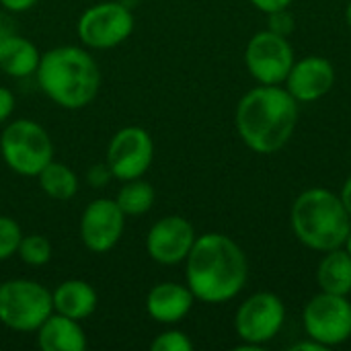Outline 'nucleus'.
Wrapping results in <instances>:
<instances>
[{"instance_id":"obj_14","label":"nucleus","mask_w":351,"mask_h":351,"mask_svg":"<svg viewBox=\"0 0 351 351\" xmlns=\"http://www.w3.org/2000/svg\"><path fill=\"white\" fill-rule=\"evenodd\" d=\"M335 78V68L327 58L306 56L294 62L286 78V88L298 103H313L331 93Z\"/></svg>"},{"instance_id":"obj_21","label":"nucleus","mask_w":351,"mask_h":351,"mask_svg":"<svg viewBox=\"0 0 351 351\" xmlns=\"http://www.w3.org/2000/svg\"><path fill=\"white\" fill-rule=\"evenodd\" d=\"M154 199H156L154 187L148 181H142V177L123 181V185L115 197L117 206L121 208V212L125 216H142V214L150 212V208L154 206Z\"/></svg>"},{"instance_id":"obj_28","label":"nucleus","mask_w":351,"mask_h":351,"mask_svg":"<svg viewBox=\"0 0 351 351\" xmlns=\"http://www.w3.org/2000/svg\"><path fill=\"white\" fill-rule=\"evenodd\" d=\"M257 10L261 12H274V10H280V8H288L292 4V0H249Z\"/></svg>"},{"instance_id":"obj_10","label":"nucleus","mask_w":351,"mask_h":351,"mask_svg":"<svg viewBox=\"0 0 351 351\" xmlns=\"http://www.w3.org/2000/svg\"><path fill=\"white\" fill-rule=\"evenodd\" d=\"M154 160V142L148 130L128 125L113 134L107 146L105 162L117 181H132L146 175Z\"/></svg>"},{"instance_id":"obj_34","label":"nucleus","mask_w":351,"mask_h":351,"mask_svg":"<svg viewBox=\"0 0 351 351\" xmlns=\"http://www.w3.org/2000/svg\"><path fill=\"white\" fill-rule=\"evenodd\" d=\"M343 249L348 251L351 255V230H350V234H348V239H346V245H343Z\"/></svg>"},{"instance_id":"obj_22","label":"nucleus","mask_w":351,"mask_h":351,"mask_svg":"<svg viewBox=\"0 0 351 351\" xmlns=\"http://www.w3.org/2000/svg\"><path fill=\"white\" fill-rule=\"evenodd\" d=\"M16 255L25 265L41 267L51 259V243L43 234H23Z\"/></svg>"},{"instance_id":"obj_33","label":"nucleus","mask_w":351,"mask_h":351,"mask_svg":"<svg viewBox=\"0 0 351 351\" xmlns=\"http://www.w3.org/2000/svg\"><path fill=\"white\" fill-rule=\"evenodd\" d=\"M346 23L350 25V29H351V0L348 2V8H346Z\"/></svg>"},{"instance_id":"obj_20","label":"nucleus","mask_w":351,"mask_h":351,"mask_svg":"<svg viewBox=\"0 0 351 351\" xmlns=\"http://www.w3.org/2000/svg\"><path fill=\"white\" fill-rule=\"evenodd\" d=\"M41 191L58 202H68L78 193V175L64 162L51 160L37 175Z\"/></svg>"},{"instance_id":"obj_18","label":"nucleus","mask_w":351,"mask_h":351,"mask_svg":"<svg viewBox=\"0 0 351 351\" xmlns=\"http://www.w3.org/2000/svg\"><path fill=\"white\" fill-rule=\"evenodd\" d=\"M41 53L27 37L12 33L0 39V70L12 78L33 76L39 66Z\"/></svg>"},{"instance_id":"obj_25","label":"nucleus","mask_w":351,"mask_h":351,"mask_svg":"<svg viewBox=\"0 0 351 351\" xmlns=\"http://www.w3.org/2000/svg\"><path fill=\"white\" fill-rule=\"evenodd\" d=\"M267 29L276 35L290 37V33L294 31V14L288 8L267 12Z\"/></svg>"},{"instance_id":"obj_1","label":"nucleus","mask_w":351,"mask_h":351,"mask_svg":"<svg viewBox=\"0 0 351 351\" xmlns=\"http://www.w3.org/2000/svg\"><path fill=\"white\" fill-rule=\"evenodd\" d=\"M249 278L245 251L222 232H206L195 239L185 259V280L195 300L224 304L239 296Z\"/></svg>"},{"instance_id":"obj_26","label":"nucleus","mask_w":351,"mask_h":351,"mask_svg":"<svg viewBox=\"0 0 351 351\" xmlns=\"http://www.w3.org/2000/svg\"><path fill=\"white\" fill-rule=\"evenodd\" d=\"M113 179V173L111 169L107 167V162H99V165H93L88 171H86V183L95 189H101V187H107Z\"/></svg>"},{"instance_id":"obj_2","label":"nucleus","mask_w":351,"mask_h":351,"mask_svg":"<svg viewBox=\"0 0 351 351\" xmlns=\"http://www.w3.org/2000/svg\"><path fill=\"white\" fill-rule=\"evenodd\" d=\"M241 140L257 154L282 150L298 123V101L282 84H259L237 105L234 115Z\"/></svg>"},{"instance_id":"obj_7","label":"nucleus","mask_w":351,"mask_h":351,"mask_svg":"<svg viewBox=\"0 0 351 351\" xmlns=\"http://www.w3.org/2000/svg\"><path fill=\"white\" fill-rule=\"evenodd\" d=\"M284 323L286 306L280 296L271 292L249 296L234 315V331L243 341L237 350L259 351L282 331Z\"/></svg>"},{"instance_id":"obj_19","label":"nucleus","mask_w":351,"mask_h":351,"mask_svg":"<svg viewBox=\"0 0 351 351\" xmlns=\"http://www.w3.org/2000/svg\"><path fill=\"white\" fill-rule=\"evenodd\" d=\"M317 284L321 292L350 296L351 294V255L343 249L327 251L317 267Z\"/></svg>"},{"instance_id":"obj_23","label":"nucleus","mask_w":351,"mask_h":351,"mask_svg":"<svg viewBox=\"0 0 351 351\" xmlns=\"http://www.w3.org/2000/svg\"><path fill=\"white\" fill-rule=\"evenodd\" d=\"M21 239H23V230L19 222L10 216L0 214V261H6L16 255Z\"/></svg>"},{"instance_id":"obj_9","label":"nucleus","mask_w":351,"mask_h":351,"mask_svg":"<svg viewBox=\"0 0 351 351\" xmlns=\"http://www.w3.org/2000/svg\"><path fill=\"white\" fill-rule=\"evenodd\" d=\"M304 331L321 346L335 348L351 337V302L348 296L319 292L304 306Z\"/></svg>"},{"instance_id":"obj_17","label":"nucleus","mask_w":351,"mask_h":351,"mask_svg":"<svg viewBox=\"0 0 351 351\" xmlns=\"http://www.w3.org/2000/svg\"><path fill=\"white\" fill-rule=\"evenodd\" d=\"M51 300H53V313L80 323L88 319L99 304V296L95 288L84 280H66L58 284L56 290L51 292Z\"/></svg>"},{"instance_id":"obj_11","label":"nucleus","mask_w":351,"mask_h":351,"mask_svg":"<svg viewBox=\"0 0 351 351\" xmlns=\"http://www.w3.org/2000/svg\"><path fill=\"white\" fill-rule=\"evenodd\" d=\"M294 62V49L288 37L276 35L269 29L255 33L245 49L247 70L259 84L286 82Z\"/></svg>"},{"instance_id":"obj_12","label":"nucleus","mask_w":351,"mask_h":351,"mask_svg":"<svg viewBox=\"0 0 351 351\" xmlns=\"http://www.w3.org/2000/svg\"><path fill=\"white\" fill-rule=\"evenodd\" d=\"M125 214L111 197L93 199L82 216H80V241L82 245L97 255L109 253L123 237L125 228Z\"/></svg>"},{"instance_id":"obj_6","label":"nucleus","mask_w":351,"mask_h":351,"mask_svg":"<svg viewBox=\"0 0 351 351\" xmlns=\"http://www.w3.org/2000/svg\"><path fill=\"white\" fill-rule=\"evenodd\" d=\"M51 313V292L39 282L14 278L0 284V323L6 329L35 333Z\"/></svg>"},{"instance_id":"obj_15","label":"nucleus","mask_w":351,"mask_h":351,"mask_svg":"<svg viewBox=\"0 0 351 351\" xmlns=\"http://www.w3.org/2000/svg\"><path fill=\"white\" fill-rule=\"evenodd\" d=\"M193 302L195 296L187 284L160 282L150 288L146 296V311L160 325H177L191 313Z\"/></svg>"},{"instance_id":"obj_13","label":"nucleus","mask_w":351,"mask_h":351,"mask_svg":"<svg viewBox=\"0 0 351 351\" xmlns=\"http://www.w3.org/2000/svg\"><path fill=\"white\" fill-rule=\"evenodd\" d=\"M197 234L183 216H165L156 220L146 234L148 257L160 265H179L187 259Z\"/></svg>"},{"instance_id":"obj_3","label":"nucleus","mask_w":351,"mask_h":351,"mask_svg":"<svg viewBox=\"0 0 351 351\" xmlns=\"http://www.w3.org/2000/svg\"><path fill=\"white\" fill-rule=\"evenodd\" d=\"M35 78L41 93L68 111L90 105L101 88L97 60L78 45H60L41 53Z\"/></svg>"},{"instance_id":"obj_31","label":"nucleus","mask_w":351,"mask_h":351,"mask_svg":"<svg viewBox=\"0 0 351 351\" xmlns=\"http://www.w3.org/2000/svg\"><path fill=\"white\" fill-rule=\"evenodd\" d=\"M292 351H327V348L308 337V341H300V343L292 346Z\"/></svg>"},{"instance_id":"obj_24","label":"nucleus","mask_w":351,"mask_h":351,"mask_svg":"<svg viewBox=\"0 0 351 351\" xmlns=\"http://www.w3.org/2000/svg\"><path fill=\"white\" fill-rule=\"evenodd\" d=\"M152 351H191L193 350V341L179 329H169L158 333L152 343H150Z\"/></svg>"},{"instance_id":"obj_8","label":"nucleus","mask_w":351,"mask_h":351,"mask_svg":"<svg viewBox=\"0 0 351 351\" xmlns=\"http://www.w3.org/2000/svg\"><path fill=\"white\" fill-rule=\"evenodd\" d=\"M134 31V12L119 0H105L88 6L78 23L76 33L82 45L93 49H113Z\"/></svg>"},{"instance_id":"obj_29","label":"nucleus","mask_w":351,"mask_h":351,"mask_svg":"<svg viewBox=\"0 0 351 351\" xmlns=\"http://www.w3.org/2000/svg\"><path fill=\"white\" fill-rule=\"evenodd\" d=\"M0 4L8 12H27L37 4V0H0Z\"/></svg>"},{"instance_id":"obj_32","label":"nucleus","mask_w":351,"mask_h":351,"mask_svg":"<svg viewBox=\"0 0 351 351\" xmlns=\"http://www.w3.org/2000/svg\"><path fill=\"white\" fill-rule=\"evenodd\" d=\"M339 197H341V202H343V206H346V210H348V214L351 216V177L343 183V187H341V193H339Z\"/></svg>"},{"instance_id":"obj_4","label":"nucleus","mask_w":351,"mask_h":351,"mask_svg":"<svg viewBox=\"0 0 351 351\" xmlns=\"http://www.w3.org/2000/svg\"><path fill=\"white\" fill-rule=\"evenodd\" d=\"M292 230L296 239L313 251H333L346 245L351 216L341 197L327 187H311L292 204Z\"/></svg>"},{"instance_id":"obj_16","label":"nucleus","mask_w":351,"mask_h":351,"mask_svg":"<svg viewBox=\"0 0 351 351\" xmlns=\"http://www.w3.org/2000/svg\"><path fill=\"white\" fill-rule=\"evenodd\" d=\"M35 333L41 351H84L88 346L80 321L58 313H51Z\"/></svg>"},{"instance_id":"obj_5","label":"nucleus","mask_w":351,"mask_h":351,"mask_svg":"<svg viewBox=\"0 0 351 351\" xmlns=\"http://www.w3.org/2000/svg\"><path fill=\"white\" fill-rule=\"evenodd\" d=\"M0 154L6 167L21 177H37L53 160V142L47 130L33 119H14L4 125Z\"/></svg>"},{"instance_id":"obj_27","label":"nucleus","mask_w":351,"mask_h":351,"mask_svg":"<svg viewBox=\"0 0 351 351\" xmlns=\"http://www.w3.org/2000/svg\"><path fill=\"white\" fill-rule=\"evenodd\" d=\"M14 111V95L10 88L0 86V123H4Z\"/></svg>"},{"instance_id":"obj_30","label":"nucleus","mask_w":351,"mask_h":351,"mask_svg":"<svg viewBox=\"0 0 351 351\" xmlns=\"http://www.w3.org/2000/svg\"><path fill=\"white\" fill-rule=\"evenodd\" d=\"M12 33H16L14 19L10 16L8 10H4V12H0V39L8 37V35H12Z\"/></svg>"}]
</instances>
